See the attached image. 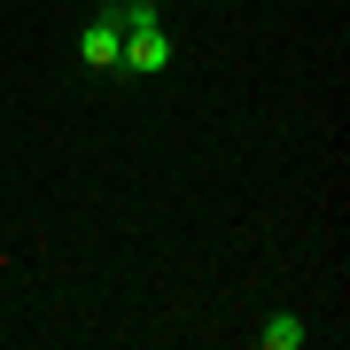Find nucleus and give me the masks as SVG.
I'll use <instances>...</instances> for the list:
<instances>
[{"instance_id": "1", "label": "nucleus", "mask_w": 350, "mask_h": 350, "mask_svg": "<svg viewBox=\"0 0 350 350\" xmlns=\"http://www.w3.org/2000/svg\"><path fill=\"white\" fill-rule=\"evenodd\" d=\"M117 70H133V78L172 70V31H163L156 8H140V0H133V24H125V55H117Z\"/></svg>"}, {"instance_id": "4", "label": "nucleus", "mask_w": 350, "mask_h": 350, "mask_svg": "<svg viewBox=\"0 0 350 350\" xmlns=\"http://www.w3.org/2000/svg\"><path fill=\"white\" fill-rule=\"evenodd\" d=\"M140 8H163V0H140Z\"/></svg>"}, {"instance_id": "2", "label": "nucleus", "mask_w": 350, "mask_h": 350, "mask_svg": "<svg viewBox=\"0 0 350 350\" xmlns=\"http://www.w3.org/2000/svg\"><path fill=\"white\" fill-rule=\"evenodd\" d=\"M78 55H86V70H117V55H125V24H117V16L101 8L94 24L78 31Z\"/></svg>"}, {"instance_id": "3", "label": "nucleus", "mask_w": 350, "mask_h": 350, "mask_svg": "<svg viewBox=\"0 0 350 350\" xmlns=\"http://www.w3.org/2000/svg\"><path fill=\"white\" fill-rule=\"evenodd\" d=\"M304 335H312V327H304L296 312H273V319L257 327V350H304Z\"/></svg>"}]
</instances>
